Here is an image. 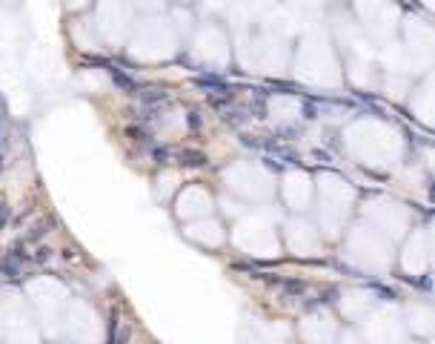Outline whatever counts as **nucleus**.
Listing matches in <instances>:
<instances>
[{
	"label": "nucleus",
	"mask_w": 435,
	"mask_h": 344,
	"mask_svg": "<svg viewBox=\"0 0 435 344\" xmlns=\"http://www.w3.org/2000/svg\"><path fill=\"white\" fill-rule=\"evenodd\" d=\"M6 216H9V210H6V204H4V201H0V227H4V224H6Z\"/></svg>",
	"instance_id": "obj_1"
}]
</instances>
